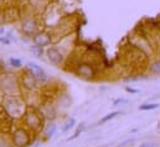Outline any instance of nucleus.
I'll use <instances>...</instances> for the list:
<instances>
[{
  "label": "nucleus",
  "instance_id": "9d476101",
  "mask_svg": "<svg viewBox=\"0 0 160 147\" xmlns=\"http://www.w3.org/2000/svg\"><path fill=\"white\" fill-rule=\"evenodd\" d=\"M160 107V104L158 103H147V104H143V105H139V110L142 111H150V110H155Z\"/></svg>",
  "mask_w": 160,
  "mask_h": 147
},
{
  "label": "nucleus",
  "instance_id": "412c9836",
  "mask_svg": "<svg viewBox=\"0 0 160 147\" xmlns=\"http://www.w3.org/2000/svg\"><path fill=\"white\" fill-rule=\"evenodd\" d=\"M4 32H5V30L4 29H0V35H4Z\"/></svg>",
  "mask_w": 160,
  "mask_h": 147
},
{
  "label": "nucleus",
  "instance_id": "0eeeda50",
  "mask_svg": "<svg viewBox=\"0 0 160 147\" xmlns=\"http://www.w3.org/2000/svg\"><path fill=\"white\" fill-rule=\"evenodd\" d=\"M21 29H22V31H24L25 34H32V32L35 31L36 26H35V22H34L32 20H26V21L22 22Z\"/></svg>",
  "mask_w": 160,
  "mask_h": 147
},
{
  "label": "nucleus",
  "instance_id": "aec40b11",
  "mask_svg": "<svg viewBox=\"0 0 160 147\" xmlns=\"http://www.w3.org/2000/svg\"><path fill=\"white\" fill-rule=\"evenodd\" d=\"M31 147H40V142H36V144H34Z\"/></svg>",
  "mask_w": 160,
  "mask_h": 147
},
{
  "label": "nucleus",
  "instance_id": "2eb2a0df",
  "mask_svg": "<svg viewBox=\"0 0 160 147\" xmlns=\"http://www.w3.org/2000/svg\"><path fill=\"white\" fill-rule=\"evenodd\" d=\"M135 140L134 139H128V140H125V141H123V142H120L119 144V146H117V147H125L128 144H133Z\"/></svg>",
  "mask_w": 160,
  "mask_h": 147
},
{
  "label": "nucleus",
  "instance_id": "ddd939ff",
  "mask_svg": "<svg viewBox=\"0 0 160 147\" xmlns=\"http://www.w3.org/2000/svg\"><path fill=\"white\" fill-rule=\"evenodd\" d=\"M30 52L35 56V57H38V58H40L41 56H42V53H43V51H42V47L40 46H38V45H35V46H31L30 47Z\"/></svg>",
  "mask_w": 160,
  "mask_h": 147
},
{
  "label": "nucleus",
  "instance_id": "f8f14e48",
  "mask_svg": "<svg viewBox=\"0 0 160 147\" xmlns=\"http://www.w3.org/2000/svg\"><path fill=\"white\" fill-rule=\"evenodd\" d=\"M149 72L152 74H160V59L153 62L149 66Z\"/></svg>",
  "mask_w": 160,
  "mask_h": 147
},
{
  "label": "nucleus",
  "instance_id": "423d86ee",
  "mask_svg": "<svg viewBox=\"0 0 160 147\" xmlns=\"http://www.w3.org/2000/svg\"><path fill=\"white\" fill-rule=\"evenodd\" d=\"M78 74L84 77V78H92L94 75L93 69L91 68V66H87V64H82L78 67Z\"/></svg>",
  "mask_w": 160,
  "mask_h": 147
},
{
  "label": "nucleus",
  "instance_id": "f257e3e1",
  "mask_svg": "<svg viewBox=\"0 0 160 147\" xmlns=\"http://www.w3.org/2000/svg\"><path fill=\"white\" fill-rule=\"evenodd\" d=\"M12 144L16 147H26L29 146L30 144V136L29 134L22 130V129H19L14 132L12 135Z\"/></svg>",
  "mask_w": 160,
  "mask_h": 147
},
{
  "label": "nucleus",
  "instance_id": "20e7f679",
  "mask_svg": "<svg viewBox=\"0 0 160 147\" xmlns=\"http://www.w3.org/2000/svg\"><path fill=\"white\" fill-rule=\"evenodd\" d=\"M36 82H38L36 78L31 73L25 74V75L22 77V80H21L22 85H24L26 89H34V88L36 87Z\"/></svg>",
  "mask_w": 160,
  "mask_h": 147
},
{
  "label": "nucleus",
  "instance_id": "6ab92c4d",
  "mask_svg": "<svg viewBox=\"0 0 160 147\" xmlns=\"http://www.w3.org/2000/svg\"><path fill=\"white\" fill-rule=\"evenodd\" d=\"M139 147H157V144H152V142H144Z\"/></svg>",
  "mask_w": 160,
  "mask_h": 147
},
{
  "label": "nucleus",
  "instance_id": "f3484780",
  "mask_svg": "<svg viewBox=\"0 0 160 147\" xmlns=\"http://www.w3.org/2000/svg\"><path fill=\"white\" fill-rule=\"evenodd\" d=\"M0 42H1V43H4V45H9L11 41H10L9 38H6V36H1L0 37Z\"/></svg>",
  "mask_w": 160,
  "mask_h": 147
},
{
  "label": "nucleus",
  "instance_id": "6e6552de",
  "mask_svg": "<svg viewBox=\"0 0 160 147\" xmlns=\"http://www.w3.org/2000/svg\"><path fill=\"white\" fill-rule=\"evenodd\" d=\"M56 132H57V125H56L55 122L48 124V125L46 126V129H45V136H46L47 139L52 137V136H53Z\"/></svg>",
  "mask_w": 160,
  "mask_h": 147
},
{
  "label": "nucleus",
  "instance_id": "f03ea898",
  "mask_svg": "<svg viewBox=\"0 0 160 147\" xmlns=\"http://www.w3.org/2000/svg\"><path fill=\"white\" fill-rule=\"evenodd\" d=\"M28 69H29L30 73L36 78L38 82L45 83V82L47 80V74H46V72L41 68L38 63H35V62H29V63H28Z\"/></svg>",
  "mask_w": 160,
  "mask_h": 147
},
{
  "label": "nucleus",
  "instance_id": "39448f33",
  "mask_svg": "<svg viewBox=\"0 0 160 147\" xmlns=\"http://www.w3.org/2000/svg\"><path fill=\"white\" fill-rule=\"evenodd\" d=\"M34 43L40 46V47H45V46H48L51 43V38L46 34H39L34 37Z\"/></svg>",
  "mask_w": 160,
  "mask_h": 147
},
{
  "label": "nucleus",
  "instance_id": "1a4fd4ad",
  "mask_svg": "<svg viewBox=\"0 0 160 147\" xmlns=\"http://www.w3.org/2000/svg\"><path fill=\"white\" fill-rule=\"evenodd\" d=\"M119 114H120V111H118V110H117V111H112V112L107 114L106 116H103V117L99 120V122H98V124H99V125H101V124H106V122H108V121L113 120L114 117H117Z\"/></svg>",
  "mask_w": 160,
  "mask_h": 147
},
{
  "label": "nucleus",
  "instance_id": "7ed1b4c3",
  "mask_svg": "<svg viewBox=\"0 0 160 147\" xmlns=\"http://www.w3.org/2000/svg\"><path fill=\"white\" fill-rule=\"evenodd\" d=\"M47 58L55 66H60L62 63V61H63L62 53L57 48H55V47H51V48L47 50Z\"/></svg>",
  "mask_w": 160,
  "mask_h": 147
},
{
  "label": "nucleus",
  "instance_id": "9b49d317",
  "mask_svg": "<svg viewBox=\"0 0 160 147\" xmlns=\"http://www.w3.org/2000/svg\"><path fill=\"white\" fill-rule=\"evenodd\" d=\"M75 125H76V119H75V117H70V119L65 122V125L62 126V132L65 134V132L70 131L71 129H73V127H75Z\"/></svg>",
  "mask_w": 160,
  "mask_h": 147
},
{
  "label": "nucleus",
  "instance_id": "dca6fc26",
  "mask_svg": "<svg viewBox=\"0 0 160 147\" xmlns=\"http://www.w3.org/2000/svg\"><path fill=\"white\" fill-rule=\"evenodd\" d=\"M125 92H128V93H132V94H137V93H139L140 90H139V89H133V88L125 87Z\"/></svg>",
  "mask_w": 160,
  "mask_h": 147
},
{
  "label": "nucleus",
  "instance_id": "a211bd4d",
  "mask_svg": "<svg viewBox=\"0 0 160 147\" xmlns=\"http://www.w3.org/2000/svg\"><path fill=\"white\" fill-rule=\"evenodd\" d=\"M124 103H127V99H117V100L113 103V107H117L118 104H124Z\"/></svg>",
  "mask_w": 160,
  "mask_h": 147
},
{
  "label": "nucleus",
  "instance_id": "4468645a",
  "mask_svg": "<svg viewBox=\"0 0 160 147\" xmlns=\"http://www.w3.org/2000/svg\"><path fill=\"white\" fill-rule=\"evenodd\" d=\"M9 62H10V64H11L14 68H20V67L22 66V61L19 59V58H15V57H11V58L9 59Z\"/></svg>",
  "mask_w": 160,
  "mask_h": 147
}]
</instances>
